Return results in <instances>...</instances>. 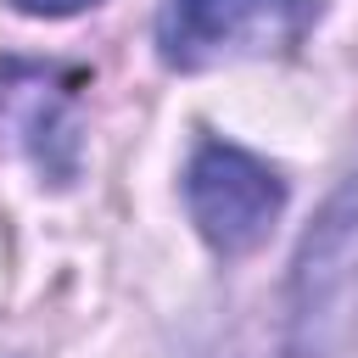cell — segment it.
I'll return each instance as SVG.
<instances>
[{
    "label": "cell",
    "mask_w": 358,
    "mask_h": 358,
    "mask_svg": "<svg viewBox=\"0 0 358 358\" xmlns=\"http://www.w3.org/2000/svg\"><path fill=\"white\" fill-rule=\"evenodd\" d=\"M185 207L213 252L241 257V252L263 246V235L274 229V218L285 207V185L252 151L207 140L185 168Z\"/></svg>",
    "instance_id": "7a4b0ae2"
},
{
    "label": "cell",
    "mask_w": 358,
    "mask_h": 358,
    "mask_svg": "<svg viewBox=\"0 0 358 358\" xmlns=\"http://www.w3.org/2000/svg\"><path fill=\"white\" fill-rule=\"evenodd\" d=\"M313 22V0H162L157 50L179 73L285 56Z\"/></svg>",
    "instance_id": "6da1fadb"
},
{
    "label": "cell",
    "mask_w": 358,
    "mask_h": 358,
    "mask_svg": "<svg viewBox=\"0 0 358 358\" xmlns=\"http://www.w3.org/2000/svg\"><path fill=\"white\" fill-rule=\"evenodd\" d=\"M22 17H73V11H90L101 0H11Z\"/></svg>",
    "instance_id": "3957f363"
}]
</instances>
